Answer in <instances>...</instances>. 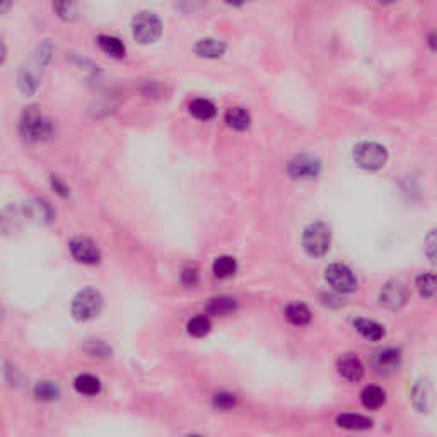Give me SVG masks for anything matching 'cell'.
I'll return each mask as SVG.
<instances>
[{
	"label": "cell",
	"instance_id": "1",
	"mask_svg": "<svg viewBox=\"0 0 437 437\" xmlns=\"http://www.w3.org/2000/svg\"><path fill=\"white\" fill-rule=\"evenodd\" d=\"M19 133L29 144H40L53 135V126L38 106H29L19 121Z\"/></svg>",
	"mask_w": 437,
	"mask_h": 437
},
{
	"label": "cell",
	"instance_id": "12",
	"mask_svg": "<svg viewBox=\"0 0 437 437\" xmlns=\"http://www.w3.org/2000/svg\"><path fill=\"white\" fill-rule=\"evenodd\" d=\"M336 367H339V373L350 383H357L364 378V364L360 362V359L354 354L343 355V357L339 360V366Z\"/></svg>",
	"mask_w": 437,
	"mask_h": 437
},
{
	"label": "cell",
	"instance_id": "15",
	"mask_svg": "<svg viewBox=\"0 0 437 437\" xmlns=\"http://www.w3.org/2000/svg\"><path fill=\"white\" fill-rule=\"evenodd\" d=\"M354 327L360 335L366 340H371V342H379V340L385 339V327L379 323H376L373 320H366V318H357L354 321Z\"/></svg>",
	"mask_w": 437,
	"mask_h": 437
},
{
	"label": "cell",
	"instance_id": "33",
	"mask_svg": "<svg viewBox=\"0 0 437 437\" xmlns=\"http://www.w3.org/2000/svg\"><path fill=\"white\" fill-rule=\"evenodd\" d=\"M52 188L60 195V197H68V195H71V190H68V186H65L62 179L57 178V176H53L52 178Z\"/></svg>",
	"mask_w": 437,
	"mask_h": 437
},
{
	"label": "cell",
	"instance_id": "36",
	"mask_svg": "<svg viewBox=\"0 0 437 437\" xmlns=\"http://www.w3.org/2000/svg\"><path fill=\"white\" fill-rule=\"evenodd\" d=\"M6 59H7V47H6V43H3L2 38H0V65H3Z\"/></svg>",
	"mask_w": 437,
	"mask_h": 437
},
{
	"label": "cell",
	"instance_id": "11",
	"mask_svg": "<svg viewBox=\"0 0 437 437\" xmlns=\"http://www.w3.org/2000/svg\"><path fill=\"white\" fill-rule=\"evenodd\" d=\"M41 71H43V67H41L36 60H34V64L29 65V67L21 68V72H19L17 75V86L19 89L22 91V94L31 96L36 93L38 87H40Z\"/></svg>",
	"mask_w": 437,
	"mask_h": 437
},
{
	"label": "cell",
	"instance_id": "28",
	"mask_svg": "<svg viewBox=\"0 0 437 437\" xmlns=\"http://www.w3.org/2000/svg\"><path fill=\"white\" fill-rule=\"evenodd\" d=\"M84 350H86V354H89L91 357H99V359L111 357V352H113L108 343L98 339L87 340V342L84 343Z\"/></svg>",
	"mask_w": 437,
	"mask_h": 437
},
{
	"label": "cell",
	"instance_id": "5",
	"mask_svg": "<svg viewBox=\"0 0 437 437\" xmlns=\"http://www.w3.org/2000/svg\"><path fill=\"white\" fill-rule=\"evenodd\" d=\"M103 309V296L96 289H84L74 297L71 306L72 316L77 321H89Z\"/></svg>",
	"mask_w": 437,
	"mask_h": 437
},
{
	"label": "cell",
	"instance_id": "27",
	"mask_svg": "<svg viewBox=\"0 0 437 437\" xmlns=\"http://www.w3.org/2000/svg\"><path fill=\"white\" fill-rule=\"evenodd\" d=\"M186 329L191 336H195V339H202V336L209 335L210 329H212V323H210L209 318L195 316L188 321Z\"/></svg>",
	"mask_w": 437,
	"mask_h": 437
},
{
	"label": "cell",
	"instance_id": "34",
	"mask_svg": "<svg viewBox=\"0 0 437 437\" xmlns=\"http://www.w3.org/2000/svg\"><path fill=\"white\" fill-rule=\"evenodd\" d=\"M14 0H0V16L6 13H9L10 7H13Z\"/></svg>",
	"mask_w": 437,
	"mask_h": 437
},
{
	"label": "cell",
	"instance_id": "10",
	"mask_svg": "<svg viewBox=\"0 0 437 437\" xmlns=\"http://www.w3.org/2000/svg\"><path fill=\"white\" fill-rule=\"evenodd\" d=\"M374 369L379 374H393L394 371H398L401 364V352L394 347L383 348V350L376 352L374 359Z\"/></svg>",
	"mask_w": 437,
	"mask_h": 437
},
{
	"label": "cell",
	"instance_id": "22",
	"mask_svg": "<svg viewBox=\"0 0 437 437\" xmlns=\"http://www.w3.org/2000/svg\"><path fill=\"white\" fill-rule=\"evenodd\" d=\"M75 391L84 397H96L101 391V381L93 374H80L74 381Z\"/></svg>",
	"mask_w": 437,
	"mask_h": 437
},
{
	"label": "cell",
	"instance_id": "14",
	"mask_svg": "<svg viewBox=\"0 0 437 437\" xmlns=\"http://www.w3.org/2000/svg\"><path fill=\"white\" fill-rule=\"evenodd\" d=\"M205 311L210 316H229V314L237 311V301L235 297L218 296L212 297L205 306Z\"/></svg>",
	"mask_w": 437,
	"mask_h": 437
},
{
	"label": "cell",
	"instance_id": "29",
	"mask_svg": "<svg viewBox=\"0 0 437 437\" xmlns=\"http://www.w3.org/2000/svg\"><path fill=\"white\" fill-rule=\"evenodd\" d=\"M417 289L420 296L425 299H434L436 296V275L434 274H422L417 279Z\"/></svg>",
	"mask_w": 437,
	"mask_h": 437
},
{
	"label": "cell",
	"instance_id": "19",
	"mask_svg": "<svg viewBox=\"0 0 437 437\" xmlns=\"http://www.w3.org/2000/svg\"><path fill=\"white\" fill-rule=\"evenodd\" d=\"M188 110H190L191 117H195L197 120H202V121L212 120V118H216V114H217L216 105H214L212 101H209V99H203V98L193 99V101L190 103V106H188Z\"/></svg>",
	"mask_w": 437,
	"mask_h": 437
},
{
	"label": "cell",
	"instance_id": "17",
	"mask_svg": "<svg viewBox=\"0 0 437 437\" xmlns=\"http://www.w3.org/2000/svg\"><path fill=\"white\" fill-rule=\"evenodd\" d=\"M98 47L101 48L103 53L113 57V59H124L126 53L124 41L117 36H111V34H99Z\"/></svg>",
	"mask_w": 437,
	"mask_h": 437
},
{
	"label": "cell",
	"instance_id": "3",
	"mask_svg": "<svg viewBox=\"0 0 437 437\" xmlns=\"http://www.w3.org/2000/svg\"><path fill=\"white\" fill-rule=\"evenodd\" d=\"M329 243H332V232L323 222H313L304 229L302 246L309 256H314V258L325 256L329 250Z\"/></svg>",
	"mask_w": 437,
	"mask_h": 437
},
{
	"label": "cell",
	"instance_id": "30",
	"mask_svg": "<svg viewBox=\"0 0 437 437\" xmlns=\"http://www.w3.org/2000/svg\"><path fill=\"white\" fill-rule=\"evenodd\" d=\"M413 405H415V408L419 410V412H427V408H429V386L425 385H422V383H419V385L415 386V388H413Z\"/></svg>",
	"mask_w": 437,
	"mask_h": 437
},
{
	"label": "cell",
	"instance_id": "8",
	"mask_svg": "<svg viewBox=\"0 0 437 437\" xmlns=\"http://www.w3.org/2000/svg\"><path fill=\"white\" fill-rule=\"evenodd\" d=\"M410 299V290L403 282L391 281L383 287L381 294H379V302L381 306H385L390 311H398L408 302Z\"/></svg>",
	"mask_w": 437,
	"mask_h": 437
},
{
	"label": "cell",
	"instance_id": "38",
	"mask_svg": "<svg viewBox=\"0 0 437 437\" xmlns=\"http://www.w3.org/2000/svg\"><path fill=\"white\" fill-rule=\"evenodd\" d=\"M434 40H436V36H434V33L431 34V38H429V43H431V48L432 50H436V43H434Z\"/></svg>",
	"mask_w": 437,
	"mask_h": 437
},
{
	"label": "cell",
	"instance_id": "13",
	"mask_svg": "<svg viewBox=\"0 0 437 437\" xmlns=\"http://www.w3.org/2000/svg\"><path fill=\"white\" fill-rule=\"evenodd\" d=\"M225 50H228V45L216 38H203L195 45V53L200 59H221Z\"/></svg>",
	"mask_w": 437,
	"mask_h": 437
},
{
	"label": "cell",
	"instance_id": "26",
	"mask_svg": "<svg viewBox=\"0 0 437 437\" xmlns=\"http://www.w3.org/2000/svg\"><path fill=\"white\" fill-rule=\"evenodd\" d=\"M34 397L40 401H55L60 397V386L53 381H40L34 386Z\"/></svg>",
	"mask_w": 437,
	"mask_h": 437
},
{
	"label": "cell",
	"instance_id": "23",
	"mask_svg": "<svg viewBox=\"0 0 437 437\" xmlns=\"http://www.w3.org/2000/svg\"><path fill=\"white\" fill-rule=\"evenodd\" d=\"M53 10L64 22H74L79 17L77 0H53Z\"/></svg>",
	"mask_w": 437,
	"mask_h": 437
},
{
	"label": "cell",
	"instance_id": "4",
	"mask_svg": "<svg viewBox=\"0 0 437 437\" xmlns=\"http://www.w3.org/2000/svg\"><path fill=\"white\" fill-rule=\"evenodd\" d=\"M132 34L140 45L156 43L163 36V22L154 13H139L132 21Z\"/></svg>",
	"mask_w": 437,
	"mask_h": 437
},
{
	"label": "cell",
	"instance_id": "16",
	"mask_svg": "<svg viewBox=\"0 0 437 437\" xmlns=\"http://www.w3.org/2000/svg\"><path fill=\"white\" fill-rule=\"evenodd\" d=\"M225 124H228L229 128L236 130V132H244V130L250 128L251 114L248 113V110L235 106V108H229L225 111Z\"/></svg>",
	"mask_w": 437,
	"mask_h": 437
},
{
	"label": "cell",
	"instance_id": "18",
	"mask_svg": "<svg viewBox=\"0 0 437 437\" xmlns=\"http://www.w3.org/2000/svg\"><path fill=\"white\" fill-rule=\"evenodd\" d=\"M286 320L294 327H306L311 321V311L302 302H292L286 308Z\"/></svg>",
	"mask_w": 437,
	"mask_h": 437
},
{
	"label": "cell",
	"instance_id": "7",
	"mask_svg": "<svg viewBox=\"0 0 437 437\" xmlns=\"http://www.w3.org/2000/svg\"><path fill=\"white\" fill-rule=\"evenodd\" d=\"M321 172V161L318 157L302 154L287 164V175L292 179H314Z\"/></svg>",
	"mask_w": 437,
	"mask_h": 437
},
{
	"label": "cell",
	"instance_id": "37",
	"mask_svg": "<svg viewBox=\"0 0 437 437\" xmlns=\"http://www.w3.org/2000/svg\"><path fill=\"white\" fill-rule=\"evenodd\" d=\"M248 2H253V0H225V3H228V6H235V7L244 6V3H248Z\"/></svg>",
	"mask_w": 437,
	"mask_h": 437
},
{
	"label": "cell",
	"instance_id": "25",
	"mask_svg": "<svg viewBox=\"0 0 437 437\" xmlns=\"http://www.w3.org/2000/svg\"><path fill=\"white\" fill-rule=\"evenodd\" d=\"M214 275L217 279H231L237 272V262L232 256H218L212 265Z\"/></svg>",
	"mask_w": 437,
	"mask_h": 437
},
{
	"label": "cell",
	"instance_id": "39",
	"mask_svg": "<svg viewBox=\"0 0 437 437\" xmlns=\"http://www.w3.org/2000/svg\"><path fill=\"white\" fill-rule=\"evenodd\" d=\"M379 3H385V6H388V3H393V2H397V0H378Z\"/></svg>",
	"mask_w": 437,
	"mask_h": 437
},
{
	"label": "cell",
	"instance_id": "6",
	"mask_svg": "<svg viewBox=\"0 0 437 437\" xmlns=\"http://www.w3.org/2000/svg\"><path fill=\"white\" fill-rule=\"evenodd\" d=\"M327 282L336 292L350 294L357 289V279L354 272L342 263H333L327 268Z\"/></svg>",
	"mask_w": 437,
	"mask_h": 437
},
{
	"label": "cell",
	"instance_id": "35",
	"mask_svg": "<svg viewBox=\"0 0 437 437\" xmlns=\"http://www.w3.org/2000/svg\"><path fill=\"white\" fill-rule=\"evenodd\" d=\"M427 246H429V258L432 260V262H434V231L431 232V235H429V237H427Z\"/></svg>",
	"mask_w": 437,
	"mask_h": 437
},
{
	"label": "cell",
	"instance_id": "2",
	"mask_svg": "<svg viewBox=\"0 0 437 437\" xmlns=\"http://www.w3.org/2000/svg\"><path fill=\"white\" fill-rule=\"evenodd\" d=\"M354 161L362 170L378 171L388 163V151L378 142H360L354 149Z\"/></svg>",
	"mask_w": 437,
	"mask_h": 437
},
{
	"label": "cell",
	"instance_id": "31",
	"mask_svg": "<svg viewBox=\"0 0 437 437\" xmlns=\"http://www.w3.org/2000/svg\"><path fill=\"white\" fill-rule=\"evenodd\" d=\"M237 403V398L235 393H228V391H221V393L214 394L212 405L216 406L217 410H222V412H228V410H232Z\"/></svg>",
	"mask_w": 437,
	"mask_h": 437
},
{
	"label": "cell",
	"instance_id": "9",
	"mask_svg": "<svg viewBox=\"0 0 437 437\" xmlns=\"http://www.w3.org/2000/svg\"><path fill=\"white\" fill-rule=\"evenodd\" d=\"M72 258L82 265H96L101 260V253L89 237H74L68 244Z\"/></svg>",
	"mask_w": 437,
	"mask_h": 437
},
{
	"label": "cell",
	"instance_id": "21",
	"mask_svg": "<svg viewBox=\"0 0 437 437\" xmlns=\"http://www.w3.org/2000/svg\"><path fill=\"white\" fill-rule=\"evenodd\" d=\"M360 401L366 408L378 410L386 403V393L379 386H366L360 393Z\"/></svg>",
	"mask_w": 437,
	"mask_h": 437
},
{
	"label": "cell",
	"instance_id": "20",
	"mask_svg": "<svg viewBox=\"0 0 437 437\" xmlns=\"http://www.w3.org/2000/svg\"><path fill=\"white\" fill-rule=\"evenodd\" d=\"M336 425L348 429V431H367L373 427V420L369 417L355 415V413H343V415L336 417Z\"/></svg>",
	"mask_w": 437,
	"mask_h": 437
},
{
	"label": "cell",
	"instance_id": "24",
	"mask_svg": "<svg viewBox=\"0 0 437 437\" xmlns=\"http://www.w3.org/2000/svg\"><path fill=\"white\" fill-rule=\"evenodd\" d=\"M26 214H29L31 218H40V221L50 222L53 218V209L52 205L43 198H36L26 205Z\"/></svg>",
	"mask_w": 437,
	"mask_h": 437
},
{
	"label": "cell",
	"instance_id": "32",
	"mask_svg": "<svg viewBox=\"0 0 437 437\" xmlns=\"http://www.w3.org/2000/svg\"><path fill=\"white\" fill-rule=\"evenodd\" d=\"M182 283L186 289H195L200 283V272L195 267H186L182 272Z\"/></svg>",
	"mask_w": 437,
	"mask_h": 437
}]
</instances>
